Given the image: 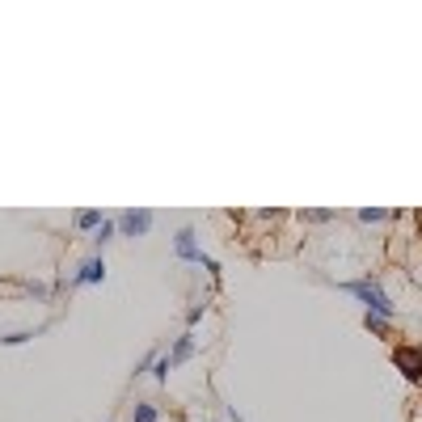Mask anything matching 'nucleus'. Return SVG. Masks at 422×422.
Returning a JSON list of instances; mask_svg holds the SVG:
<instances>
[{"label": "nucleus", "mask_w": 422, "mask_h": 422, "mask_svg": "<svg viewBox=\"0 0 422 422\" xmlns=\"http://www.w3.org/2000/svg\"><path fill=\"white\" fill-rule=\"evenodd\" d=\"M342 292H351L355 300H363L367 312L380 316V321H385V316H393V300H389V296L380 292V283H372V279H363V283H342Z\"/></svg>", "instance_id": "f257e3e1"}, {"label": "nucleus", "mask_w": 422, "mask_h": 422, "mask_svg": "<svg viewBox=\"0 0 422 422\" xmlns=\"http://www.w3.org/2000/svg\"><path fill=\"white\" fill-rule=\"evenodd\" d=\"M393 363L401 367V372H405L410 380H422V351H418V346H397Z\"/></svg>", "instance_id": "f03ea898"}, {"label": "nucleus", "mask_w": 422, "mask_h": 422, "mask_svg": "<svg viewBox=\"0 0 422 422\" xmlns=\"http://www.w3.org/2000/svg\"><path fill=\"white\" fill-rule=\"evenodd\" d=\"M119 224H123V237H140V233H148V224H152V211H127Z\"/></svg>", "instance_id": "7ed1b4c3"}, {"label": "nucleus", "mask_w": 422, "mask_h": 422, "mask_svg": "<svg viewBox=\"0 0 422 422\" xmlns=\"http://www.w3.org/2000/svg\"><path fill=\"white\" fill-rule=\"evenodd\" d=\"M101 279H106V267H101V258H93V262H85V267H81V275L72 283L81 287V283H101Z\"/></svg>", "instance_id": "20e7f679"}, {"label": "nucleus", "mask_w": 422, "mask_h": 422, "mask_svg": "<svg viewBox=\"0 0 422 422\" xmlns=\"http://www.w3.org/2000/svg\"><path fill=\"white\" fill-rule=\"evenodd\" d=\"M190 355H194V334H182L178 346H174V355H169V363H182V359H190Z\"/></svg>", "instance_id": "39448f33"}, {"label": "nucleus", "mask_w": 422, "mask_h": 422, "mask_svg": "<svg viewBox=\"0 0 422 422\" xmlns=\"http://www.w3.org/2000/svg\"><path fill=\"white\" fill-rule=\"evenodd\" d=\"M101 211H76V228H101Z\"/></svg>", "instance_id": "423d86ee"}, {"label": "nucleus", "mask_w": 422, "mask_h": 422, "mask_svg": "<svg viewBox=\"0 0 422 422\" xmlns=\"http://www.w3.org/2000/svg\"><path fill=\"white\" fill-rule=\"evenodd\" d=\"M131 422H156V405H148V401H140V405L131 410Z\"/></svg>", "instance_id": "0eeeda50"}, {"label": "nucleus", "mask_w": 422, "mask_h": 422, "mask_svg": "<svg viewBox=\"0 0 422 422\" xmlns=\"http://www.w3.org/2000/svg\"><path fill=\"white\" fill-rule=\"evenodd\" d=\"M385 216H389V211H380V207H363V211H359V220H363V224H380Z\"/></svg>", "instance_id": "6e6552de"}, {"label": "nucleus", "mask_w": 422, "mask_h": 422, "mask_svg": "<svg viewBox=\"0 0 422 422\" xmlns=\"http://www.w3.org/2000/svg\"><path fill=\"white\" fill-rule=\"evenodd\" d=\"M110 237H115V224H101V228H97V237H93V245L101 249V245H106V241H110Z\"/></svg>", "instance_id": "1a4fd4ad"}, {"label": "nucleus", "mask_w": 422, "mask_h": 422, "mask_svg": "<svg viewBox=\"0 0 422 422\" xmlns=\"http://www.w3.org/2000/svg\"><path fill=\"white\" fill-rule=\"evenodd\" d=\"M363 326H367V330H372V334H385V321H380V316H372V312H367V316H363Z\"/></svg>", "instance_id": "9d476101"}, {"label": "nucleus", "mask_w": 422, "mask_h": 422, "mask_svg": "<svg viewBox=\"0 0 422 422\" xmlns=\"http://www.w3.org/2000/svg\"><path fill=\"white\" fill-rule=\"evenodd\" d=\"M169 367H174L169 359H156V380H165V376H169Z\"/></svg>", "instance_id": "9b49d317"}]
</instances>
